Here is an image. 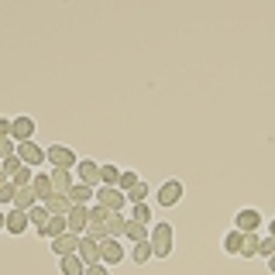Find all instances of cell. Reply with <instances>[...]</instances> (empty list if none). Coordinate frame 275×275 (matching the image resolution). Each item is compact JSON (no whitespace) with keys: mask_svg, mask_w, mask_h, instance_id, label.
I'll use <instances>...</instances> for the list:
<instances>
[{"mask_svg":"<svg viewBox=\"0 0 275 275\" xmlns=\"http://www.w3.org/2000/svg\"><path fill=\"white\" fill-rule=\"evenodd\" d=\"M120 186H124V189H134L138 176H134V172H120Z\"/></svg>","mask_w":275,"mask_h":275,"instance_id":"19","label":"cell"},{"mask_svg":"<svg viewBox=\"0 0 275 275\" xmlns=\"http://www.w3.org/2000/svg\"><path fill=\"white\" fill-rule=\"evenodd\" d=\"M100 179H103L107 186H114V182H120V169L117 165H107V169H100Z\"/></svg>","mask_w":275,"mask_h":275,"instance_id":"12","label":"cell"},{"mask_svg":"<svg viewBox=\"0 0 275 275\" xmlns=\"http://www.w3.org/2000/svg\"><path fill=\"white\" fill-rule=\"evenodd\" d=\"M52 182H55V186H69V176H65V172H55Z\"/></svg>","mask_w":275,"mask_h":275,"instance_id":"22","label":"cell"},{"mask_svg":"<svg viewBox=\"0 0 275 275\" xmlns=\"http://www.w3.org/2000/svg\"><path fill=\"white\" fill-rule=\"evenodd\" d=\"M7 131H11V124H7V120H0V138L7 134Z\"/></svg>","mask_w":275,"mask_h":275,"instance_id":"25","label":"cell"},{"mask_svg":"<svg viewBox=\"0 0 275 275\" xmlns=\"http://www.w3.org/2000/svg\"><path fill=\"white\" fill-rule=\"evenodd\" d=\"M152 255H158V258L172 255V227L169 224L155 227V234H152Z\"/></svg>","mask_w":275,"mask_h":275,"instance_id":"1","label":"cell"},{"mask_svg":"<svg viewBox=\"0 0 275 275\" xmlns=\"http://www.w3.org/2000/svg\"><path fill=\"white\" fill-rule=\"evenodd\" d=\"M86 275H110V272H107L103 265H90V272H86Z\"/></svg>","mask_w":275,"mask_h":275,"instance_id":"24","label":"cell"},{"mask_svg":"<svg viewBox=\"0 0 275 275\" xmlns=\"http://www.w3.org/2000/svg\"><path fill=\"white\" fill-rule=\"evenodd\" d=\"M62 272H65V275H79V272H83V261H79V258H73V255L62 258Z\"/></svg>","mask_w":275,"mask_h":275,"instance_id":"13","label":"cell"},{"mask_svg":"<svg viewBox=\"0 0 275 275\" xmlns=\"http://www.w3.org/2000/svg\"><path fill=\"white\" fill-rule=\"evenodd\" d=\"M131 258H134L138 265H141V261H148V258H152V248H148V244H141V241H138V244H134V251H131Z\"/></svg>","mask_w":275,"mask_h":275,"instance_id":"14","label":"cell"},{"mask_svg":"<svg viewBox=\"0 0 275 275\" xmlns=\"http://www.w3.org/2000/svg\"><path fill=\"white\" fill-rule=\"evenodd\" d=\"M4 220H7V217H4V214H0V227H4Z\"/></svg>","mask_w":275,"mask_h":275,"instance_id":"26","label":"cell"},{"mask_svg":"<svg viewBox=\"0 0 275 275\" xmlns=\"http://www.w3.org/2000/svg\"><path fill=\"white\" fill-rule=\"evenodd\" d=\"M100 258H103L107 265H117L120 258H124V251H120V244H117V241H107V244L100 248Z\"/></svg>","mask_w":275,"mask_h":275,"instance_id":"5","label":"cell"},{"mask_svg":"<svg viewBox=\"0 0 275 275\" xmlns=\"http://www.w3.org/2000/svg\"><path fill=\"white\" fill-rule=\"evenodd\" d=\"M11 131H14L18 141H31V134H35V120L31 117H18L14 124H11Z\"/></svg>","mask_w":275,"mask_h":275,"instance_id":"3","label":"cell"},{"mask_svg":"<svg viewBox=\"0 0 275 275\" xmlns=\"http://www.w3.org/2000/svg\"><path fill=\"white\" fill-rule=\"evenodd\" d=\"M179 193H182V186H179V182H165V186L158 189V203H162V207H176Z\"/></svg>","mask_w":275,"mask_h":275,"instance_id":"2","label":"cell"},{"mask_svg":"<svg viewBox=\"0 0 275 275\" xmlns=\"http://www.w3.org/2000/svg\"><path fill=\"white\" fill-rule=\"evenodd\" d=\"M79 220H86V214H79V210H76V214H73V224H69V227H73V231H79V227H83V224H79Z\"/></svg>","mask_w":275,"mask_h":275,"instance_id":"23","label":"cell"},{"mask_svg":"<svg viewBox=\"0 0 275 275\" xmlns=\"http://www.w3.org/2000/svg\"><path fill=\"white\" fill-rule=\"evenodd\" d=\"M31 199H35V196H31L28 189H21V193H18V207H21V210H24V207H31Z\"/></svg>","mask_w":275,"mask_h":275,"instance_id":"21","label":"cell"},{"mask_svg":"<svg viewBox=\"0 0 275 275\" xmlns=\"http://www.w3.org/2000/svg\"><path fill=\"white\" fill-rule=\"evenodd\" d=\"M272 234H275V224H272Z\"/></svg>","mask_w":275,"mask_h":275,"instance_id":"27","label":"cell"},{"mask_svg":"<svg viewBox=\"0 0 275 275\" xmlns=\"http://www.w3.org/2000/svg\"><path fill=\"white\" fill-rule=\"evenodd\" d=\"M127 234L134 237V241H145V237H148V231H145L141 224H131V227H127Z\"/></svg>","mask_w":275,"mask_h":275,"instance_id":"20","label":"cell"},{"mask_svg":"<svg viewBox=\"0 0 275 275\" xmlns=\"http://www.w3.org/2000/svg\"><path fill=\"white\" fill-rule=\"evenodd\" d=\"M62 227H65L62 220H48V227H41V234H45V237H48V234H62Z\"/></svg>","mask_w":275,"mask_h":275,"instance_id":"18","label":"cell"},{"mask_svg":"<svg viewBox=\"0 0 275 275\" xmlns=\"http://www.w3.org/2000/svg\"><path fill=\"white\" fill-rule=\"evenodd\" d=\"M145 196H148V182H141V179H138V186L131 189V196H127V199H131V203H141Z\"/></svg>","mask_w":275,"mask_h":275,"instance_id":"15","label":"cell"},{"mask_svg":"<svg viewBox=\"0 0 275 275\" xmlns=\"http://www.w3.org/2000/svg\"><path fill=\"white\" fill-rule=\"evenodd\" d=\"M18 155L24 158V162H31V165H41V158H45V155H41V152H38V148H35V145H31V141H21Z\"/></svg>","mask_w":275,"mask_h":275,"instance_id":"9","label":"cell"},{"mask_svg":"<svg viewBox=\"0 0 275 275\" xmlns=\"http://www.w3.org/2000/svg\"><path fill=\"white\" fill-rule=\"evenodd\" d=\"M48 158H52V162H59V165H73V152H69V148H52Z\"/></svg>","mask_w":275,"mask_h":275,"instance_id":"11","label":"cell"},{"mask_svg":"<svg viewBox=\"0 0 275 275\" xmlns=\"http://www.w3.org/2000/svg\"><path fill=\"white\" fill-rule=\"evenodd\" d=\"M4 227H7L11 234H24V231H28V217L21 214V210H14V214H7V220H4Z\"/></svg>","mask_w":275,"mask_h":275,"instance_id":"4","label":"cell"},{"mask_svg":"<svg viewBox=\"0 0 275 275\" xmlns=\"http://www.w3.org/2000/svg\"><path fill=\"white\" fill-rule=\"evenodd\" d=\"M76 169H79V176L86 179V182H100V165H97V162H90V158H83V162H79Z\"/></svg>","mask_w":275,"mask_h":275,"instance_id":"6","label":"cell"},{"mask_svg":"<svg viewBox=\"0 0 275 275\" xmlns=\"http://www.w3.org/2000/svg\"><path fill=\"white\" fill-rule=\"evenodd\" d=\"M69 196H73V203H79V199L86 203V199H90V186H73V189H69Z\"/></svg>","mask_w":275,"mask_h":275,"instance_id":"16","label":"cell"},{"mask_svg":"<svg viewBox=\"0 0 275 275\" xmlns=\"http://www.w3.org/2000/svg\"><path fill=\"white\" fill-rule=\"evenodd\" d=\"M131 217H134V224H145V220H148V207H145V203H134Z\"/></svg>","mask_w":275,"mask_h":275,"instance_id":"17","label":"cell"},{"mask_svg":"<svg viewBox=\"0 0 275 275\" xmlns=\"http://www.w3.org/2000/svg\"><path fill=\"white\" fill-rule=\"evenodd\" d=\"M79 258H83V261H90V265H97V258H100L97 244H93V241H83V244H79Z\"/></svg>","mask_w":275,"mask_h":275,"instance_id":"10","label":"cell"},{"mask_svg":"<svg viewBox=\"0 0 275 275\" xmlns=\"http://www.w3.org/2000/svg\"><path fill=\"white\" fill-rule=\"evenodd\" d=\"M100 203H103V207H110V210H117L120 203H124V196H120L114 186H103V189H100Z\"/></svg>","mask_w":275,"mask_h":275,"instance_id":"7","label":"cell"},{"mask_svg":"<svg viewBox=\"0 0 275 275\" xmlns=\"http://www.w3.org/2000/svg\"><path fill=\"white\" fill-rule=\"evenodd\" d=\"M258 220H261L258 210H241V214H237V231H255Z\"/></svg>","mask_w":275,"mask_h":275,"instance_id":"8","label":"cell"}]
</instances>
